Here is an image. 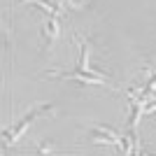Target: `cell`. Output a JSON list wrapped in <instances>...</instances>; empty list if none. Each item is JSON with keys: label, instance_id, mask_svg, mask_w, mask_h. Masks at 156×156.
Returning <instances> with one entry per match:
<instances>
[{"label": "cell", "instance_id": "cell-1", "mask_svg": "<svg viewBox=\"0 0 156 156\" xmlns=\"http://www.w3.org/2000/svg\"><path fill=\"white\" fill-rule=\"evenodd\" d=\"M49 110H54L51 105H40V107H33V110L28 112V114H26L23 119H21V121H19L16 126H14V128L5 130V135H2L5 144H14V142H16V140H19V137L23 135V133H26L28 128H30L33 124H35V121H37L40 117H42V114H47Z\"/></svg>", "mask_w": 156, "mask_h": 156}, {"label": "cell", "instance_id": "cell-3", "mask_svg": "<svg viewBox=\"0 0 156 156\" xmlns=\"http://www.w3.org/2000/svg\"><path fill=\"white\" fill-rule=\"evenodd\" d=\"M42 33H44V47H47V51H49L54 47V42L58 40V16L56 14H47Z\"/></svg>", "mask_w": 156, "mask_h": 156}, {"label": "cell", "instance_id": "cell-4", "mask_svg": "<svg viewBox=\"0 0 156 156\" xmlns=\"http://www.w3.org/2000/svg\"><path fill=\"white\" fill-rule=\"evenodd\" d=\"M89 0H70V5H75V7H82V5H86Z\"/></svg>", "mask_w": 156, "mask_h": 156}, {"label": "cell", "instance_id": "cell-5", "mask_svg": "<svg viewBox=\"0 0 156 156\" xmlns=\"http://www.w3.org/2000/svg\"><path fill=\"white\" fill-rule=\"evenodd\" d=\"M37 151H42V154H44V151H51V147H49V144H40Z\"/></svg>", "mask_w": 156, "mask_h": 156}, {"label": "cell", "instance_id": "cell-2", "mask_svg": "<svg viewBox=\"0 0 156 156\" xmlns=\"http://www.w3.org/2000/svg\"><path fill=\"white\" fill-rule=\"evenodd\" d=\"M49 77H61V79H75V82H82V84H103V86H114L98 72H79V70H72V72H49Z\"/></svg>", "mask_w": 156, "mask_h": 156}]
</instances>
